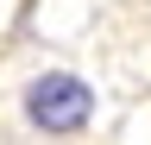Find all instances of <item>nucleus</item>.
I'll return each instance as SVG.
<instances>
[{
	"instance_id": "1",
	"label": "nucleus",
	"mask_w": 151,
	"mask_h": 145,
	"mask_svg": "<svg viewBox=\"0 0 151 145\" xmlns=\"http://www.w3.org/2000/svg\"><path fill=\"white\" fill-rule=\"evenodd\" d=\"M25 120L38 126V133L69 139V133H82V126L94 120V88L82 76H69V69H50V76H38L25 88Z\"/></svg>"
}]
</instances>
